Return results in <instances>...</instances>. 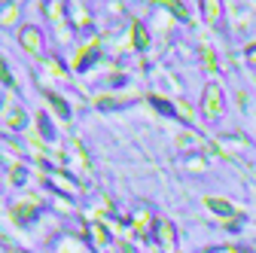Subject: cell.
<instances>
[{
  "mask_svg": "<svg viewBox=\"0 0 256 253\" xmlns=\"http://www.w3.org/2000/svg\"><path fill=\"white\" fill-rule=\"evenodd\" d=\"M204 113L208 116L220 113V88L216 86H208V92H204Z\"/></svg>",
  "mask_w": 256,
  "mask_h": 253,
  "instance_id": "6da1fadb",
  "label": "cell"
},
{
  "mask_svg": "<svg viewBox=\"0 0 256 253\" xmlns=\"http://www.w3.org/2000/svg\"><path fill=\"white\" fill-rule=\"evenodd\" d=\"M22 37H24V43H28L30 52H37V49H40V34H37L34 28H24V30H22Z\"/></svg>",
  "mask_w": 256,
  "mask_h": 253,
  "instance_id": "7a4b0ae2",
  "label": "cell"
},
{
  "mask_svg": "<svg viewBox=\"0 0 256 253\" xmlns=\"http://www.w3.org/2000/svg\"><path fill=\"white\" fill-rule=\"evenodd\" d=\"M208 208L210 210H216V214H226V216H235V210L226 204V202H222V198H208Z\"/></svg>",
  "mask_w": 256,
  "mask_h": 253,
  "instance_id": "3957f363",
  "label": "cell"
},
{
  "mask_svg": "<svg viewBox=\"0 0 256 253\" xmlns=\"http://www.w3.org/2000/svg\"><path fill=\"white\" fill-rule=\"evenodd\" d=\"M158 241H162V244H171L174 241V229L168 223H158Z\"/></svg>",
  "mask_w": 256,
  "mask_h": 253,
  "instance_id": "277c9868",
  "label": "cell"
},
{
  "mask_svg": "<svg viewBox=\"0 0 256 253\" xmlns=\"http://www.w3.org/2000/svg\"><path fill=\"white\" fill-rule=\"evenodd\" d=\"M0 80H4V82H10L12 86V76L6 74V68H4V58H0Z\"/></svg>",
  "mask_w": 256,
  "mask_h": 253,
  "instance_id": "5b68a950",
  "label": "cell"
},
{
  "mask_svg": "<svg viewBox=\"0 0 256 253\" xmlns=\"http://www.w3.org/2000/svg\"><path fill=\"white\" fill-rule=\"evenodd\" d=\"M247 58H250V61H253V64H256V49H250V52H247Z\"/></svg>",
  "mask_w": 256,
  "mask_h": 253,
  "instance_id": "8992f818",
  "label": "cell"
}]
</instances>
